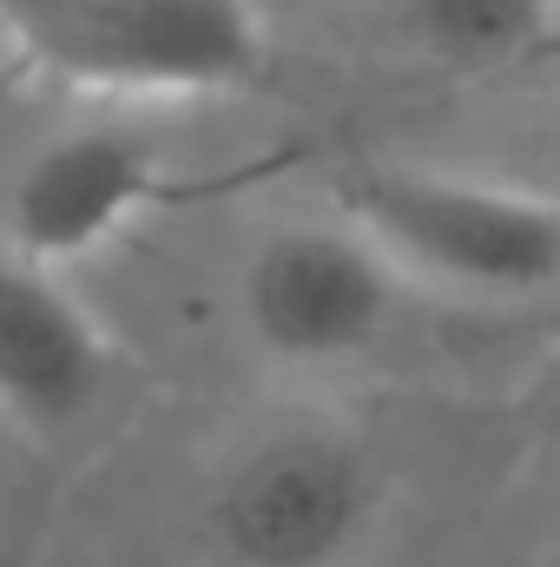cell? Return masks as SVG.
<instances>
[{
  "instance_id": "1",
  "label": "cell",
  "mask_w": 560,
  "mask_h": 567,
  "mask_svg": "<svg viewBox=\"0 0 560 567\" xmlns=\"http://www.w3.org/2000/svg\"><path fill=\"white\" fill-rule=\"evenodd\" d=\"M0 33L40 73L120 100L225 93L265 60L258 0H0Z\"/></svg>"
},
{
  "instance_id": "2",
  "label": "cell",
  "mask_w": 560,
  "mask_h": 567,
  "mask_svg": "<svg viewBox=\"0 0 560 567\" xmlns=\"http://www.w3.org/2000/svg\"><path fill=\"white\" fill-rule=\"evenodd\" d=\"M390 475L350 423L290 416L231 449L205 535L231 567H350L376 535Z\"/></svg>"
},
{
  "instance_id": "3",
  "label": "cell",
  "mask_w": 560,
  "mask_h": 567,
  "mask_svg": "<svg viewBox=\"0 0 560 567\" xmlns=\"http://www.w3.org/2000/svg\"><path fill=\"white\" fill-rule=\"evenodd\" d=\"M336 212H350L403 278L488 297L560 284V198L535 185L435 165H356L336 185Z\"/></svg>"
},
{
  "instance_id": "4",
  "label": "cell",
  "mask_w": 560,
  "mask_h": 567,
  "mask_svg": "<svg viewBox=\"0 0 560 567\" xmlns=\"http://www.w3.org/2000/svg\"><path fill=\"white\" fill-rule=\"evenodd\" d=\"M403 290H409L403 265L350 212H330L271 225L245 251L238 317L265 357L297 370H330L376 350Z\"/></svg>"
},
{
  "instance_id": "5",
  "label": "cell",
  "mask_w": 560,
  "mask_h": 567,
  "mask_svg": "<svg viewBox=\"0 0 560 567\" xmlns=\"http://www.w3.org/2000/svg\"><path fill=\"white\" fill-rule=\"evenodd\" d=\"M165 185L158 145L139 133H113V126H80L46 140L7 192V251L33 258V265H80L93 251H106L126 218L145 212Z\"/></svg>"
},
{
  "instance_id": "6",
  "label": "cell",
  "mask_w": 560,
  "mask_h": 567,
  "mask_svg": "<svg viewBox=\"0 0 560 567\" xmlns=\"http://www.w3.org/2000/svg\"><path fill=\"white\" fill-rule=\"evenodd\" d=\"M106 323L66 290L53 265L20 251L0 258V416L27 429H60L93 410L106 390Z\"/></svg>"
},
{
  "instance_id": "7",
  "label": "cell",
  "mask_w": 560,
  "mask_h": 567,
  "mask_svg": "<svg viewBox=\"0 0 560 567\" xmlns=\"http://www.w3.org/2000/svg\"><path fill=\"white\" fill-rule=\"evenodd\" d=\"M390 13L448 66H515L560 40V0H390Z\"/></svg>"
}]
</instances>
